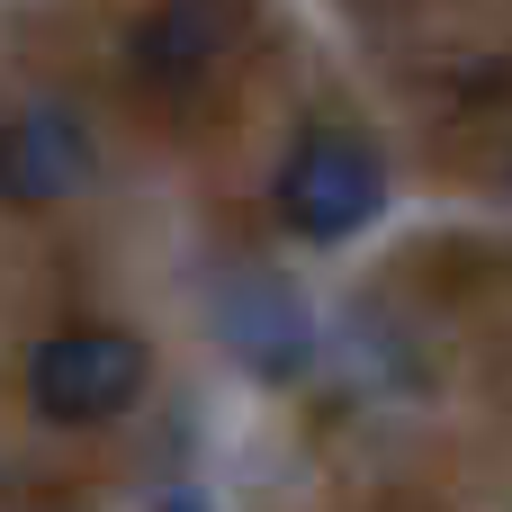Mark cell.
Wrapping results in <instances>:
<instances>
[{
    "label": "cell",
    "mask_w": 512,
    "mask_h": 512,
    "mask_svg": "<svg viewBox=\"0 0 512 512\" xmlns=\"http://www.w3.org/2000/svg\"><path fill=\"white\" fill-rule=\"evenodd\" d=\"M144 342L117 333V324H63L27 351V405L45 423H117L135 396H144Z\"/></svg>",
    "instance_id": "6da1fadb"
},
{
    "label": "cell",
    "mask_w": 512,
    "mask_h": 512,
    "mask_svg": "<svg viewBox=\"0 0 512 512\" xmlns=\"http://www.w3.org/2000/svg\"><path fill=\"white\" fill-rule=\"evenodd\" d=\"M387 207V171L351 126H306L279 162V216L306 243H351Z\"/></svg>",
    "instance_id": "7a4b0ae2"
},
{
    "label": "cell",
    "mask_w": 512,
    "mask_h": 512,
    "mask_svg": "<svg viewBox=\"0 0 512 512\" xmlns=\"http://www.w3.org/2000/svg\"><path fill=\"white\" fill-rule=\"evenodd\" d=\"M90 171H99V144L72 108L45 99V108L0 117V198L9 207H63L72 189H90Z\"/></svg>",
    "instance_id": "3957f363"
},
{
    "label": "cell",
    "mask_w": 512,
    "mask_h": 512,
    "mask_svg": "<svg viewBox=\"0 0 512 512\" xmlns=\"http://www.w3.org/2000/svg\"><path fill=\"white\" fill-rule=\"evenodd\" d=\"M234 27H243V0H153L135 27V72L162 90H189L234 54Z\"/></svg>",
    "instance_id": "277c9868"
},
{
    "label": "cell",
    "mask_w": 512,
    "mask_h": 512,
    "mask_svg": "<svg viewBox=\"0 0 512 512\" xmlns=\"http://www.w3.org/2000/svg\"><path fill=\"white\" fill-rule=\"evenodd\" d=\"M225 351L252 360L261 378H297L306 369V306L279 279H234L225 288Z\"/></svg>",
    "instance_id": "5b68a950"
},
{
    "label": "cell",
    "mask_w": 512,
    "mask_h": 512,
    "mask_svg": "<svg viewBox=\"0 0 512 512\" xmlns=\"http://www.w3.org/2000/svg\"><path fill=\"white\" fill-rule=\"evenodd\" d=\"M162 512H198V504H162Z\"/></svg>",
    "instance_id": "8992f818"
}]
</instances>
